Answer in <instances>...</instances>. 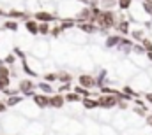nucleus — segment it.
Returning a JSON list of instances; mask_svg holds the SVG:
<instances>
[{
  "mask_svg": "<svg viewBox=\"0 0 152 135\" xmlns=\"http://www.w3.org/2000/svg\"><path fill=\"white\" fill-rule=\"evenodd\" d=\"M97 103L101 109H113L118 105V98L115 95H101L97 97Z\"/></svg>",
  "mask_w": 152,
  "mask_h": 135,
  "instance_id": "f257e3e1",
  "label": "nucleus"
},
{
  "mask_svg": "<svg viewBox=\"0 0 152 135\" xmlns=\"http://www.w3.org/2000/svg\"><path fill=\"white\" fill-rule=\"evenodd\" d=\"M78 83H80V86H83V88H87V90H90V88H96V86H97L96 77H94V75H90V74H81V75H78Z\"/></svg>",
  "mask_w": 152,
  "mask_h": 135,
  "instance_id": "f03ea898",
  "label": "nucleus"
},
{
  "mask_svg": "<svg viewBox=\"0 0 152 135\" xmlns=\"http://www.w3.org/2000/svg\"><path fill=\"white\" fill-rule=\"evenodd\" d=\"M64 103H66V97L62 93H55L50 97V107H53V109H60Z\"/></svg>",
  "mask_w": 152,
  "mask_h": 135,
  "instance_id": "7ed1b4c3",
  "label": "nucleus"
},
{
  "mask_svg": "<svg viewBox=\"0 0 152 135\" xmlns=\"http://www.w3.org/2000/svg\"><path fill=\"white\" fill-rule=\"evenodd\" d=\"M32 100H34V103H36L37 107H41V109L50 107V97H48V95H44V93L34 95V97H32Z\"/></svg>",
  "mask_w": 152,
  "mask_h": 135,
  "instance_id": "20e7f679",
  "label": "nucleus"
},
{
  "mask_svg": "<svg viewBox=\"0 0 152 135\" xmlns=\"http://www.w3.org/2000/svg\"><path fill=\"white\" fill-rule=\"evenodd\" d=\"M115 28H117V32H118V34H122V35L131 34L129 21H126V19H118V21H117V25H115Z\"/></svg>",
  "mask_w": 152,
  "mask_h": 135,
  "instance_id": "39448f33",
  "label": "nucleus"
},
{
  "mask_svg": "<svg viewBox=\"0 0 152 135\" xmlns=\"http://www.w3.org/2000/svg\"><path fill=\"white\" fill-rule=\"evenodd\" d=\"M25 28L32 35H37L39 34V21H36V19H27L25 21Z\"/></svg>",
  "mask_w": 152,
  "mask_h": 135,
  "instance_id": "423d86ee",
  "label": "nucleus"
},
{
  "mask_svg": "<svg viewBox=\"0 0 152 135\" xmlns=\"http://www.w3.org/2000/svg\"><path fill=\"white\" fill-rule=\"evenodd\" d=\"M78 27H80V30L85 32V34H96V32H97V25H94V23H80Z\"/></svg>",
  "mask_w": 152,
  "mask_h": 135,
  "instance_id": "0eeeda50",
  "label": "nucleus"
},
{
  "mask_svg": "<svg viewBox=\"0 0 152 135\" xmlns=\"http://www.w3.org/2000/svg\"><path fill=\"white\" fill-rule=\"evenodd\" d=\"M81 103H83V107H85V109H88V111H92V109H97V107H99L97 98H90V97L83 98V100H81Z\"/></svg>",
  "mask_w": 152,
  "mask_h": 135,
  "instance_id": "6e6552de",
  "label": "nucleus"
},
{
  "mask_svg": "<svg viewBox=\"0 0 152 135\" xmlns=\"http://www.w3.org/2000/svg\"><path fill=\"white\" fill-rule=\"evenodd\" d=\"M120 39H122V35H110L106 39V47H118Z\"/></svg>",
  "mask_w": 152,
  "mask_h": 135,
  "instance_id": "1a4fd4ad",
  "label": "nucleus"
},
{
  "mask_svg": "<svg viewBox=\"0 0 152 135\" xmlns=\"http://www.w3.org/2000/svg\"><path fill=\"white\" fill-rule=\"evenodd\" d=\"M36 21H39V23H50V21H53V16L50 12H37L36 14Z\"/></svg>",
  "mask_w": 152,
  "mask_h": 135,
  "instance_id": "9d476101",
  "label": "nucleus"
},
{
  "mask_svg": "<svg viewBox=\"0 0 152 135\" xmlns=\"http://www.w3.org/2000/svg\"><path fill=\"white\" fill-rule=\"evenodd\" d=\"M37 88L41 90V91H42V93H44V95H51V93L55 91V90L51 88V84H50V83H46V81L39 83V86H37Z\"/></svg>",
  "mask_w": 152,
  "mask_h": 135,
  "instance_id": "9b49d317",
  "label": "nucleus"
},
{
  "mask_svg": "<svg viewBox=\"0 0 152 135\" xmlns=\"http://www.w3.org/2000/svg\"><path fill=\"white\" fill-rule=\"evenodd\" d=\"M58 81H60L62 84L71 83V81H73V75H71L69 72H58Z\"/></svg>",
  "mask_w": 152,
  "mask_h": 135,
  "instance_id": "f8f14e48",
  "label": "nucleus"
},
{
  "mask_svg": "<svg viewBox=\"0 0 152 135\" xmlns=\"http://www.w3.org/2000/svg\"><path fill=\"white\" fill-rule=\"evenodd\" d=\"M83 98L80 97V95H76L75 91H69L67 95H66V102H71V103H76V102H81Z\"/></svg>",
  "mask_w": 152,
  "mask_h": 135,
  "instance_id": "ddd939ff",
  "label": "nucleus"
},
{
  "mask_svg": "<svg viewBox=\"0 0 152 135\" xmlns=\"http://www.w3.org/2000/svg\"><path fill=\"white\" fill-rule=\"evenodd\" d=\"M20 102H21V97H20V95H14V97H9V98L5 100V105H7V107H12V105H18Z\"/></svg>",
  "mask_w": 152,
  "mask_h": 135,
  "instance_id": "4468645a",
  "label": "nucleus"
},
{
  "mask_svg": "<svg viewBox=\"0 0 152 135\" xmlns=\"http://www.w3.org/2000/svg\"><path fill=\"white\" fill-rule=\"evenodd\" d=\"M50 32H51V28H50L48 23H39V34L41 35H48Z\"/></svg>",
  "mask_w": 152,
  "mask_h": 135,
  "instance_id": "2eb2a0df",
  "label": "nucleus"
},
{
  "mask_svg": "<svg viewBox=\"0 0 152 135\" xmlns=\"http://www.w3.org/2000/svg\"><path fill=\"white\" fill-rule=\"evenodd\" d=\"M140 44L143 46V49H145L147 53H152V40H151V39H147V37H145V39H143Z\"/></svg>",
  "mask_w": 152,
  "mask_h": 135,
  "instance_id": "dca6fc26",
  "label": "nucleus"
},
{
  "mask_svg": "<svg viewBox=\"0 0 152 135\" xmlns=\"http://www.w3.org/2000/svg\"><path fill=\"white\" fill-rule=\"evenodd\" d=\"M71 27H75V19H64V21L60 23V28H62V30L71 28Z\"/></svg>",
  "mask_w": 152,
  "mask_h": 135,
  "instance_id": "f3484780",
  "label": "nucleus"
},
{
  "mask_svg": "<svg viewBox=\"0 0 152 135\" xmlns=\"http://www.w3.org/2000/svg\"><path fill=\"white\" fill-rule=\"evenodd\" d=\"M44 81H46V83L58 81V74H46V75H44Z\"/></svg>",
  "mask_w": 152,
  "mask_h": 135,
  "instance_id": "a211bd4d",
  "label": "nucleus"
},
{
  "mask_svg": "<svg viewBox=\"0 0 152 135\" xmlns=\"http://www.w3.org/2000/svg\"><path fill=\"white\" fill-rule=\"evenodd\" d=\"M133 4V0H118V7L120 9H129Z\"/></svg>",
  "mask_w": 152,
  "mask_h": 135,
  "instance_id": "6ab92c4d",
  "label": "nucleus"
},
{
  "mask_svg": "<svg viewBox=\"0 0 152 135\" xmlns=\"http://www.w3.org/2000/svg\"><path fill=\"white\" fill-rule=\"evenodd\" d=\"M7 30H16L18 28V23L16 21H5V25H4Z\"/></svg>",
  "mask_w": 152,
  "mask_h": 135,
  "instance_id": "aec40b11",
  "label": "nucleus"
},
{
  "mask_svg": "<svg viewBox=\"0 0 152 135\" xmlns=\"http://www.w3.org/2000/svg\"><path fill=\"white\" fill-rule=\"evenodd\" d=\"M14 62H16V56H14V55H9V56H5V60H4L5 65H14Z\"/></svg>",
  "mask_w": 152,
  "mask_h": 135,
  "instance_id": "412c9836",
  "label": "nucleus"
},
{
  "mask_svg": "<svg viewBox=\"0 0 152 135\" xmlns=\"http://www.w3.org/2000/svg\"><path fill=\"white\" fill-rule=\"evenodd\" d=\"M71 90H73V88H71V83H66V84H62V86L58 88V93H64V91H67V93H69Z\"/></svg>",
  "mask_w": 152,
  "mask_h": 135,
  "instance_id": "4be33fe9",
  "label": "nucleus"
},
{
  "mask_svg": "<svg viewBox=\"0 0 152 135\" xmlns=\"http://www.w3.org/2000/svg\"><path fill=\"white\" fill-rule=\"evenodd\" d=\"M62 32H64V30H62V28H60V27H53V28H51V32H50V34L53 35V37H58V35L62 34Z\"/></svg>",
  "mask_w": 152,
  "mask_h": 135,
  "instance_id": "5701e85b",
  "label": "nucleus"
},
{
  "mask_svg": "<svg viewBox=\"0 0 152 135\" xmlns=\"http://www.w3.org/2000/svg\"><path fill=\"white\" fill-rule=\"evenodd\" d=\"M145 100H147V102L152 105V93H145Z\"/></svg>",
  "mask_w": 152,
  "mask_h": 135,
  "instance_id": "b1692460",
  "label": "nucleus"
},
{
  "mask_svg": "<svg viewBox=\"0 0 152 135\" xmlns=\"http://www.w3.org/2000/svg\"><path fill=\"white\" fill-rule=\"evenodd\" d=\"M5 107H7V105H5V102H0V112H4V111H5Z\"/></svg>",
  "mask_w": 152,
  "mask_h": 135,
  "instance_id": "393cba45",
  "label": "nucleus"
},
{
  "mask_svg": "<svg viewBox=\"0 0 152 135\" xmlns=\"http://www.w3.org/2000/svg\"><path fill=\"white\" fill-rule=\"evenodd\" d=\"M147 125H151V128H152V114L147 116Z\"/></svg>",
  "mask_w": 152,
  "mask_h": 135,
  "instance_id": "a878e982",
  "label": "nucleus"
},
{
  "mask_svg": "<svg viewBox=\"0 0 152 135\" xmlns=\"http://www.w3.org/2000/svg\"><path fill=\"white\" fill-rule=\"evenodd\" d=\"M147 58H149V62H152V53H147Z\"/></svg>",
  "mask_w": 152,
  "mask_h": 135,
  "instance_id": "bb28decb",
  "label": "nucleus"
},
{
  "mask_svg": "<svg viewBox=\"0 0 152 135\" xmlns=\"http://www.w3.org/2000/svg\"><path fill=\"white\" fill-rule=\"evenodd\" d=\"M0 91H2V90H0Z\"/></svg>",
  "mask_w": 152,
  "mask_h": 135,
  "instance_id": "cd10ccee",
  "label": "nucleus"
}]
</instances>
